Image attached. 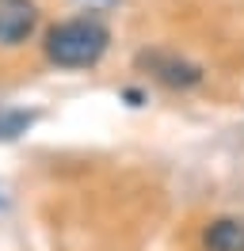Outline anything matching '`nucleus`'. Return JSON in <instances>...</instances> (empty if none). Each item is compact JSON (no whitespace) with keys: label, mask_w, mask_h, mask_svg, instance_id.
Wrapping results in <instances>:
<instances>
[{"label":"nucleus","mask_w":244,"mask_h":251,"mask_svg":"<svg viewBox=\"0 0 244 251\" xmlns=\"http://www.w3.org/2000/svg\"><path fill=\"white\" fill-rule=\"evenodd\" d=\"M107 42H111V34H107L103 23L69 19V23H58L46 34V57L61 69H88L107 53Z\"/></svg>","instance_id":"1"},{"label":"nucleus","mask_w":244,"mask_h":251,"mask_svg":"<svg viewBox=\"0 0 244 251\" xmlns=\"http://www.w3.org/2000/svg\"><path fill=\"white\" fill-rule=\"evenodd\" d=\"M38 23V8L34 0H0V42L4 46H19Z\"/></svg>","instance_id":"2"},{"label":"nucleus","mask_w":244,"mask_h":251,"mask_svg":"<svg viewBox=\"0 0 244 251\" xmlns=\"http://www.w3.org/2000/svg\"><path fill=\"white\" fill-rule=\"evenodd\" d=\"M141 61L149 65V73L156 80H164L172 88H191L202 80V69L191 61H180V57H172V53H141Z\"/></svg>","instance_id":"3"},{"label":"nucleus","mask_w":244,"mask_h":251,"mask_svg":"<svg viewBox=\"0 0 244 251\" xmlns=\"http://www.w3.org/2000/svg\"><path fill=\"white\" fill-rule=\"evenodd\" d=\"M210 251H244V217H221L206 228Z\"/></svg>","instance_id":"4"},{"label":"nucleus","mask_w":244,"mask_h":251,"mask_svg":"<svg viewBox=\"0 0 244 251\" xmlns=\"http://www.w3.org/2000/svg\"><path fill=\"white\" fill-rule=\"evenodd\" d=\"M30 122H34L30 114H0V137H4V141H12V137H19Z\"/></svg>","instance_id":"5"}]
</instances>
